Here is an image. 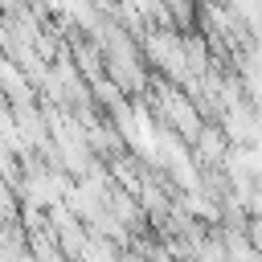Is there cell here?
I'll return each instance as SVG.
<instances>
[{
	"label": "cell",
	"mask_w": 262,
	"mask_h": 262,
	"mask_svg": "<svg viewBox=\"0 0 262 262\" xmlns=\"http://www.w3.org/2000/svg\"><path fill=\"white\" fill-rule=\"evenodd\" d=\"M250 237H254V246L262 250V221H254V229H250Z\"/></svg>",
	"instance_id": "obj_2"
},
{
	"label": "cell",
	"mask_w": 262,
	"mask_h": 262,
	"mask_svg": "<svg viewBox=\"0 0 262 262\" xmlns=\"http://www.w3.org/2000/svg\"><path fill=\"white\" fill-rule=\"evenodd\" d=\"M196 139H201V151H205V156H217V151H221V131L201 127V135H196Z\"/></svg>",
	"instance_id": "obj_1"
}]
</instances>
